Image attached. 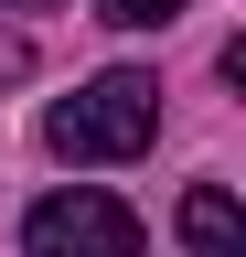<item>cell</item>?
I'll list each match as a JSON object with an SVG mask.
<instances>
[{
    "instance_id": "4",
    "label": "cell",
    "mask_w": 246,
    "mask_h": 257,
    "mask_svg": "<svg viewBox=\"0 0 246 257\" xmlns=\"http://www.w3.org/2000/svg\"><path fill=\"white\" fill-rule=\"evenodd\" d=\"M107 22H129V32H161V22H182V0H97Z\"/></svg>"
},
{
    "instance_id": "2",
    "label": "cell",
    "mask_w": 246,
    "mask_h": 257,
    "mask_svg": "<svg viewBox=\"0 0 246 257\" xmlns=\"http://www.w3.org/2000/svg\"><path fill=\"white\" fill-rule=\"evenodd\" d=\"M22 257H139V214L118 193H43L33 225H22Z\"/></svg>"
},
{
    "instance_id": "1",
    "label": "cell",
    "mask_w": 246,
    "mask_h": 257,
    "mask_svg": "<svg viewBox=\"0 0 246 257\" xmlns=\"http://www.w3.org/2000/svg\"><path fill=\"white\" fill-rule=\"evenodd\" d=\"M150 128H161V75H139V64H107L97 86H75L65 107L43 118V140L65 161H139Z\"/></svg>"
},
{
    "instance_id": "3",
    "label": "cell",
    "mask_w": 246,
    "mask_h": 257,
    "mask_svg": "<svg viewBox=\"0 0 246 257\" xmlns=\"http://www.w3.org/2000/svg\"><path fill=\"white\" fill-rule=\"evenodd\" d=\"M182 246H193V257H246L235 193H225V182H193V193H182Z\"/></svg>"
}]
</instances>
